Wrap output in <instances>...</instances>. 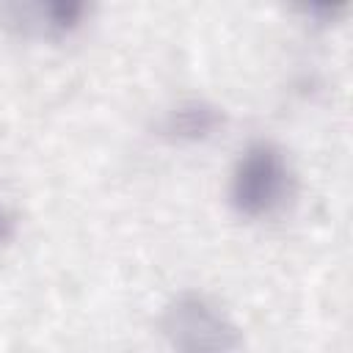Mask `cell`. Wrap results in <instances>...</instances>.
<instances>
[{
  "instance_id": "cell-6",
  "label": "cell",
  "mask_w": 353,
  "mask_h": 353,
  "mask_svg": "<svg viewBox=\"0 0 353 353\" xmlns=\"http://www.w3.org/2000/svg\"><path fill=\"white\" fill-rule=\"evenodd\" d=\"M11 234H14V215L8 212V207L0 201V245L3 243H8L11 240Z\"/></svg>"
},
{
  "instance_id": "cell-2",
  "label": "cell",
  "mask_w": 353,
  "mask_h": 353,
  "mask_svg": "<svg viewBox=\"0 0 353 353\" xmlns=\"http://www.w3.org/2000/svg\"><path fill=\"white\" fill-rule=\"evenodd\" d=\"M292 190V171L284 152L270 141L248 143L229 176V201L243 218H268L279 212Z\"/></svg>"
},
{
  "instance_id": "cell-3",
  "label": "cell",
  "mask_w": 353,
  "mask_h": 353,
  "mask_svg": "<svg viewBox=\"0 0 353 353\" xmlns=\"http://www.w3.org/2000/svg\"><path fill=\"white\" fill-rule=\"evenodd\" d=\"M88 14L85 3L52 0V3H14L3 8L6 25L33 39H63L72 36Z\"/></svg>"
},
{
  "instance_id": "cell-1",
  "label": "cell",
  "mask_w": 353,
  "mask_h": 353,
  "mask_svg": "<svg viewBox=\"0 0 353 353\" xmlns=\"http://www.w3.org/2000/svg\"><path fill=\"white\" fill-rule=\"evenodd\" d=\"M160 334L168 353H243V331L223 306L201 292H179L163 306Z\"/></svg>"
},
{
  "instance_id": "cell-4",
  "label": "cell",
  "mask_w": 353,
  "mask_h": 353,
  "mask_svg": "<svg viewBox=\"0 0 353 353\" xmlns=\"http://www.w3.org/2000/svg\"><path fill=\"white\" fill-rule=\"evenodd\" d=\"M223 127V110L210 99H182L165 110L160 121L163 138L174 143H204Z\"/></svg>"
},
{
  "instance_id": "cell-5",
  "label": "cell",
  "mask_w": 353,
  "mask_h": 353,
  "mask_svg": "<svg viewBox=\"0 0 353 353\" xmlns=\"http://www.w3.org/2000/svg\"><path fill=\"white\" fill-rule=\"evenodd\" d=\"M345 11H347L345 3H314V6H303V14H306L309 19H314V25H331V22H336Z\"/></svg>"
}]
</instances>
